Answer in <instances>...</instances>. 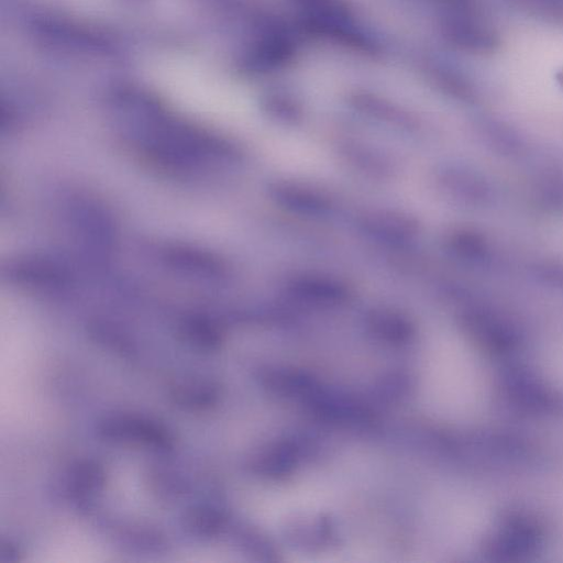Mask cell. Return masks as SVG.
<instances>
[{
  "instance_id": "obj_1",
  "label": "cell",
  "mask_w": 563,
  "mask_h": 563,
  "mask_svg": "<svg viewBox=\"0 0 563 563\" xmlns=\"http://www.w3.org/2000/svg\"><path fill=\"white\" fill-rule=\"evenodd\" d=\"M441 29L450 43L472 53H493L499 45L496 30L481 15L477 7L446 10Z\"/></svg>"
},
{
  "instance_id": "obj_2",
  "label": "cell",
  "mask_w": 563,
  "mask_h": 563,
  "mask_svg": "<svg viewBox=\"0 0 563 563\" xmlns=\"http://www.w3.org/2000/svg\"><path fill=\"white\" fill-rule=\"evenodd\" d=\"M107 441L146 445L167 451L174 445L172 432L161 422L135 415L108 416L98 424Z\"/></svg>"
},
{
  "instance_id": "obj_3",
  "label": "cell",
  "mask_w": 563,
  "mask_h": 563,
  "mask_svg": "<svg viewBox=\"0 0 563 563\" xmlns=\"http://www.w3.org/2000/svg\"><path fill=\"white\" fill-rule=\"evenodd\" d=\"M435 181L446 195L470 206H484L493 197L486 178L468 166L443 165L435 172Z\"/></svg>"
},
{
  "instance_id": "obj_4",
  "label": "cell",
  "mask_w": 563,
  "mask_h": 563,
  "mask_svg": "<svg viewBox=\"0 0 563 563\" xmlns=\"http://www.w3.org/2000/svg\"><path fill=\"white\" fill-rule=\"evenodd\" d=\"M268 196L291 212L318 216L332 208V199L323 190L306 183L278 179L268 185Z\"/></svg>"
},
{
  "instance_id": "obj_5",
  "label": "cell",
  "mask_w": 563,
  "mask_h": 563,
  "mask_svg": "<svg viewBox=\"0 0 563 563\" xmlns=\"http://www.w3.org/2000/svg\"><path fill=\"white\" fill-rule=\"evenodd\" d=\"M358 227L373 238L393 243L408 242L420 232V223L415 216L395 209L367 211L360 217Z\"/></svg>"
},
{
  "instance_id": "obj_6",
  "label": "cell",
  "mask_w": 563,
  "mask_h": 563,
  "mask_svg": "<svg viewBox=\"0 0 563 563\" xmlns=\"http://www.w3.org/2000/svg\"><path fill=\"white\" fill-rule=\"evenodd\" d=\"M287 290L299 299L327 306L349 301L352 289L343 280L320 274H302L289 280Z\"/></svg>"
},
{
  "instance_id": "obj_7",
  "label": "cell",
  "mask_w": 563,
  "mask_h": 563,
  "mask_svg": "<svg viewBox=\"0 0 563 563\" xmlns=\"http://www.w3.org/2000/svg\"><path fill=\"white\" fill-rule=\"evenodd\" d=\"M466 330L481 343L503 349L517 339L515 327L505 317L486 308H472L463 316Z\"/></svg>"
},
{
  "instance_id": "obj_8",
  "label": "cell",
  "mask_w": 563,
  "mask_h": 563,
  "mask_svg": "<svg viewBox=\"0 0 563 563\" xmlns=\"http://www.w3.org/2000/svg\"><path fill=\"white\" fill-rule=\"evenodd\" d=\"M540 533L531 521L516 518L500 527L489 547L496 554L529 553L538 543Z\"/></svg>"
},
{
  "instance_id": "obj_9",
  "label": "cell",
  "mask_w": 563,
  "mask_h": 563,
  "mask_svg": "<svg viewBox=\"0 0 563 563\" xmlns=\"http://www.w3.org/2000/svg\"><path fill=\"white\" fill-rule=\"evenodd\" d=\"M220 396L217 383L207 378H186L170 388V398L179 408L203 411L213 407Z\"/></svg>"
},
{
  "instance_id": "obj_10",
  "label": "cell",
  "mask_w": 563,
  "mask_h": 563,
  "mask_svg": "<svg viewBox=\"0 0 563 563\" xmlns=\"http://www.w3.org/2000/svg\"><path fill=\"white\" fill-rule=\"evenodd\" d=\"M163 260L173 267L208 278H219L224 275V264L218 257L195 249L167 246L163 250Z\"/></svg>"
},
{
  "instance_id": "obj_11",
  "label": "cell",
  "mask_w": 563,
  "mask_h": 563,
  "mask_svg": "<svg viewBox=\"0 0 563 563\" xmlns=\"http://www.w3.org/2000/svg\"><path fill=\"white\" fill-rule=\"evenodd\" d=\"M294 54L295 44L291 38L282 32H273L257 43L249 63L257 71L274 70L291 60Z\"/></svg>"
},
{
  "instance_id": "obj_12",
  "label": "cell",
  "mask_w": 563,
  "mask_h": 563,
  "mask_svg": "<svg viewBox=\"0 0 563 563\" xmlns=\"http://www.w3.org/2000/svg\"><path fill=\"white\" fill-rule=\"evenodd\" d=\"M366 323L372 334L387 342H406L415 333L408 317L391 308L373 309L367 314Z\"/></svg>"
},
{
  "instance_id": "obj_13",
  "label": "cell",
  "mask_w": 563,
  "mask_h": 563,
  "mask_svg": "<svg viewBox=\"0 0 563 563\" xmlns=\"http://www.w3.org/2000/svg\"><path fill=\"white\" fill-rule=\"evenodd\" d=\"M444 247L455 258L473 264L484 263L490 254L486 238L470 228L451 230L444 236Z\"/></svg>"
},
{
  "instance_id": "obj_14",
  "label": "cell",
  "mask_w": 563,
  "mask_h": 563,
  "mask_svg": "<svg viewBox=\"0 0 563 563\" xmlns=\"http://www.w3.org/2000/svg\"><path fill=\"white\" fill-rule=\"evenodd\" d=\"M351 103L358 112L380 122L407 130L417 126V121L411 114L376 96L356 93L351 98Z\"/></svg>"
},
{
  "instance_id": "obj_15",
  "label": "cell",
  "mask_w": 563,
  "mask_h": 563,
  "mask_svg": "<svg viewBox=\"0 0 563 563\" xmlns=\"http://www.w3.org/2000/svg\"><path fill=\"white\" fill-rule=\"evenodd\" d=\"M106 483L103 467L95 461H80L70 467L67 489L74 499H89L102 492Z\"/></svg>"
},
{
  "instance_id": "obj_16",
  "label": "cell",
  "mask_w": 563,
  "mask_h": 563,
  "mask_svg": "<svg viewBox=\"0 0 563 563\" xmlns=\"http://www.w3.org/2000/svg\"><path fill=\"white\" fill-rule=\"evenodd\" d=\"M179 335L189 345L202 352L216 351L222 342L219 328L202 317L185 319L179 327Z\"/></svg>"
},
{
  "instance_id": "obj_17",
  "label": "cell",
  "mask_w": 563,
  "mask_h": 563,
  "mask_svg": "<svg viewBox=\"0 0 563 563\" xmlns=\"http://www.w3.org/2000/svg\"><path fill=\"white\" fill-rule=\"evenodd\" d=\"M479 129L484 142L498 154L517 155L523 147L518 132L503 121L488 118L482 121Z\"/></svg>"
},
{
  "instance_id": "obj_18",
  "label": "cell",
  "mask_w": 563,
  "mask_h": 563,
  "mask_svg": "<svg viewBox=\"0 0 563 563\" xmlns=\"http://www.w3.org/2000/svg\"><path fill=\"white\" fill-rule=\"evenodd\" d=\"M223 523V515L209 506L192 507L186 510L181 517V527L185 531L201 539L218 534Z\"/></svg>"
},
{
  "instance_id": "obj_19",
  "label": "cell",
  "mask_w": 563,
  "mask_h": 563,
  "mask_svg": "<svg viewBox=\"0 0 563 563\" xmlns=\"http://www.w3.org/2000/svg\"><path fill=\"white\" fill-rule=\"evenodd\" d=\"M343 154L355 168L372 176L386 178L393 172V166L387 157L369 146L357 143L347 144L344 146Z\"/></svg>"
},
{
  "instance_id": "obj_20",
  "label": "cell",
  "mask_w": 563,
  "mask_h": 563,
  "mask_svg": "<svg viewBox=\"0 0 563 563\" xmlns=\"http://www.w3.org/2000/svg\"><path fill=\"white\" fill-rule=\"evenodd\" d=\"M262 106L269 118L280 123L297 124L302 120L301 106L288 95L269 93L263 99Z\"/></svg>"
},
{
  "instance_id": "obj_21",
  "label": "cell",
  "mask_w": 563,
  "mask_h": 563,
  "mask_svg": "<svg viewBox=\"0 0 563 563\" xmlns=\"http://www.w3.org/2000/svg\"><path fill=\"white\" fill-rule=\"evenodd\" d=\"M531 274L540 284L563 292V262H537L531 266Z\"/></svg>"
},
{
  "instance_id": "obj_22",
  "label": "cell",
  "mask_w": 563,
  "mask_h": 563,
  "mask_svg": "<svg viewBox=\"0 0 563 563\" xmlns=\"http://www.w3.org/2000/svg\"><path fill=\"white\" fill-rule=\"evenodd\" d=\"M538 198L543 207L563 209V177L544 179L538 189Z\"/></svg>"
},
{
  "instance_id": "obj_23",
  "label": "cell",
  "mask_w": 563,
  "mask_h": 563,
  "mask_svg": "<svg viewBox=\"0 0 563 563\" xmlns=\"http://www.w3.org/2000/svg\"><path fill=\"white\" fill-rule=\"evenodd\" d=\"M526 8L533 11L534 13L551 18V19H563V0H518Z\"/></svg>"
},
{
  "instance_id": "obj_24",
  "label": "cell",
  "mask_w": 563,
  "mask_h": 563,
  "mask_svg": "<svg viewBox=\"0 0 563 563\" xmlns=\"http://www.w3.org/2000/svg\"><path fill=\"white\" fill-rule=\"evenodd\" d=\"M18 559V552L14 545L4 543L0 548V561L1 562H12Z\"/></svg>"
},
{
  "instance_id": "obj_25",
  "label": "cell",
  "mask_w": 563,
  "mask_h": 563,
  "mask_svg": "<svg viewBox=\"0 0 563 563\" xmlns=\"http://www.w3.org/2000/svg\"><path fill=\"white\" fill-rule=\"evenodd\" d=\"M558 80L562 84L563 86V73L559 74L558 76Z\"/></svg>"
}]
</instances>
